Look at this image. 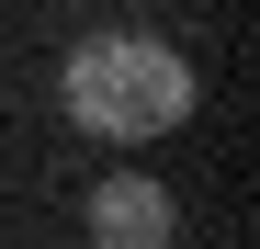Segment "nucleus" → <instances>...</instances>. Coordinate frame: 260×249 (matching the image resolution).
Wrapping results in <instances>:
<instances>
[{
  "instance_id": "1",
  "label": "nucleus",
  "mask_w": 260,
  "mask_h": 249,
  "mask_svg": "<svg viewBox=\"0 0 260 249\" xmlns=\"http://www.w3.org/2000/svg\"><path fill=\"white\" fill-rule=\"evenodd\" d=\"M204 102V79L181 46H158V34L136 23H102V34H79L68 68H57V113L79 124V136H102V147H147V136H181Z\"/></svg>"
},
{
  "instance_id": "2",
  "label": "nucleus",
  "mask_w": 260,
  "mask_h": 249,
  "mask_svg": "<svg viewBox=\"0 0 260 249\" xmlns=\"http://www.w3.org/2000/svg\"><path fill=\"white\" fill-rule=\"evenodd\" d=\"M79 238L91 249H181V204H170L158 170H102L91 204H79Z\"/></svg>"
}]
</instances>
